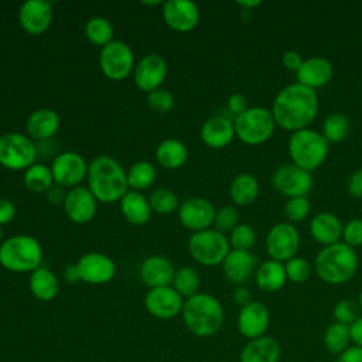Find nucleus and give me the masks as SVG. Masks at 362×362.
I'll list each match as a JSON object with an SVG mask.
<instances>
[{
  "label": "nucleus",
  "mask_w": 362,
  "mask_h": 362,
  "mask_svg": "<svg viewBox=\"0 0 362 362\" xmlns=\"http://www.w3.org/2000/svg\"><path fill=\"white\" fill-rule=\"evenodd\" d=\"M272 113L281 129L291 132L307 129L318 113L317 92L298 82L290 83L276 95Z\"/></svg>",
  "instance_id": "nucleus-1"
},
{
  "label": "nucleus",
  "mask_w": 362,
  "mask_h": 362,
  "mask_svg": "<svg viewBox=\"0 0 362 362\" xmlns=\"http://www.w3.org/2000/svg\"><path fill=\"white\" fill-rule=\"evenodd\" d=\"M88 188L98 202L112 204L129 191L126 170L110 156H98L88 168Z\"/></svg>",
  "instance_id": "nucleus-2"
},
{
  "label": "nucleus",
  "mask_w": 362,
  "mask_h": 362,
  "mask_svg": "<svg viewBox=\"0 0 362 362\" xmlns=\"http://www.w3.org/2000/svg\"><path fill=\"white\" fill-rule=\"evenodd\" d=\"M181 317L187 329L201 338L215 335L223 324L221 301L208 293H198L184 301Z\"/></svg>",
  "instance_id": "nucleus-3"
},
{
  "label": "nucleus",
  "mask_w": 362,
  "mask_h": 362,
  "mask_svg": "<svg viewBox=\"0 0 362 362\" xmlns=\"http://www.w3.org/2000/svg\"><path fill=\"white\" fill-rule=\"evenodd\" d=\"M358 255L354 247L338 242L321 249L314 267L318 277L328 284H342L354 277L358 270Z\"/></svg>",
  "instance_id": "nucleus-4"
},
{
  "label": "nucleus",
  "mask_w": 362,
  "mask_h": 362,
  "mask_svg": "<svg viewBox=\"0 0 362 362\" xmlns=\"http://www.w3.org/2000/svg\"><path fill=\"white\" fill-rule=\"evenodd\" d=\"M42 247L31 235H13L0 245V264L8 272L27 273L41 266Z\"/></svg>",
  "instance_id": "nucleus-5"
},
{
  "label": "nucleus",
  "mask_w": 362,
  "mask_h": 362,
  "mask_svg": "<svg viewBox=\"0 0 362 362\" xmlns=\"http://www.w3.org/2000/svg\"><path fill=\"white\" fill-rule=\"evenodd\" d=\"M328 150V140L321 133L308 127L293 132L288 139V154L293 164L310 173L324 163Z\"/></svg>",
  "instance_id": "nucleus-6"
},
{
  "label": "nucleus",
  "mask_w": 362,
  "mask_h": 362,
  "mask_svg": "<svg viewBox=\"0 0 362 362\" xmlns=\"http://www.w3.org/2000/svg\"><path fill=\"white\" fill-rule=\"evenodd\" d=\"M233 127L235 134L240 141L256 146L270 139L274 132L276 122L273 113L269 109L253 106L235 117Z\"/></svg>",
  "instance_id": "nucleus-7"
},
{
  "label": "nucleus",
  "mask_w": 362,
  "mask_h": 362,
  "mask_svg": "<svg viewBox=\"0 0 362 362\" xmlns=\"http://www.w3.org/2000/svg\"><path fill=\"white\" fill-rule=\"evenodd\" d=\"M188 252L191 257L202 266L222 264L230 252L229 239L216 229L194 232L188 239Z\"/></svg>",
  "instance_id": "nucleus-8"
},
{
  "label": "nucleus",
  "mask_w": 362,
  "mask_h": 362,
  "mask_svg": "<svg viewBox=\"0 0 362 362\" xmlns=\"http://www.w3.org/2000/svg\"><path fill=\"white\" fill-rule=\"evenodd\" d=\"M35 143L25 134L8 132L0 136V164L13 171L27 170L35 163Z\"/></svg>",
  "instance_id": "nucleus-9"
},
{
  "label": "nucleus",
  "mask_w": 362,
  "mask_h": 362,
  "mask_svg": "<svg viewBox=\"0 0 362 362\" xmlns=\"http://www.w3.org/2000/svg\"><path fill=\"white\" fill-rule=\"evenodd\" d=\"M134 54L124 41L113 40L103 47L99 54V66L102 74L110 81H123L134 69Z\"/></svg>",
  "instance_id": "nucleus-10"
},
{
  "label": "nucleus",
  "mask_w": 362,
  "mask_h": 362,
  "mask_svg": "<svg viewBox=\"0 0 362 362\" xmlns=\"http://www.w3.org/2000/svg\"><path fill=\"white\" fill-rule=\"evenodd\" d=\"M272 184L274 189L284 197H307L313 188V175L310 171L293 163L284 164L273 173Z\"/></svg>",
  "instance_id": "nucleus-11"
},
{
  "label": "nucleus",
  "mask_w": 362,
  "mask_h": 362,
  "mask_svg": "<svg viewBox=\"0 0 362 362\" xmlns=\"http://www.w3.org/2000/svg\"><path fill=\"white\" fill-rule=\"evenodd\" d=\"M89 164L85 158L75 151H62L51 163V173L54 182L65 188H74L88 175Z\"/></svg>",
  "instance_id": "nucleus-12"
},
{
  "label": "nucleus",
  "mask_w": 362,
  "mask_h": 362,
  "mask_svg": "<svg viewBox=\"0 0 362 362\" xmlns=\"http://www.w3.org/2000/svg\"><path fill=\"white\" fill-rule=\"evenodd\" d=\"M300 245V233L290 222H279L266 236V250L272 260L287 262L296 256Z\"/></svg>",
  "instance_id": "nucleus-13"
},
{
  "label": "nucleus",
  "mask_w": 362,
  "mask_h": 362,
  "mask_svg": "<svg viewBox=\"0 0 362 362\" xmlns=\"http://www.w3.org/2000/svg\"><path fill=\"white\" fill-rule=\"evenodd\" d=\"M215 206L211 201L199 197L184 199L178 206V219L181 225L194 232L209 229L215 219Z\"/></svg>",
  "instance_id": "nucleus-14"
},
{
  "label": "nucleus",
  "mask_w": 362,
  "mask_h": 362,
  "mask_svg": "<svg viewBox=\"0 0 362 362\" xmlns=\"http://www.w3.org/2000/svg\"><path fill=\"white\" fill-rule=\"evenodd\" d=\"M184 301L173 286H165L150 288L144 297V307L150 315L160 320H170L181 314Z\"/></svg>",
  "instance_id": "nucleus-15"
},
{
  "label": "nucleus",
  "mask_w": 362,
  "mask_h": 362,
  "mask_svg": "<svg viewBox=\"0 0 362 362\" xmlns=\"http://www.w3.org/2000/svg\"><path fill=\"white\" fill-rule=\"evenodd\" d=\"M167 62L161 55L147 54L134 65L133 79L140 90L150 93L161 88L167 78Z\"/></svg>",
  "instance_id": "nucleus-16"
},
{
  "label": "nucleus",
  "mask_w": 362,
  "mask_h": 362,
  "mask_svg": "<svg viewBox=\"0 0 362 362\" xmlns=\"http://www.w3.org/2000/svg\"><path fill=\"white\" fill-rule=\"evenodd\" d=\"M81 280L88 284L109 283L116 274V263L107 255L99 252H88L76 262Z\"/></svg>",
  "instance_id": "nucleus-17"
},
{
  "label": "nucleus",
  "mask_w": 362,
  "mask_h": 362,
  "mask_svg": "<svg viewBox=\"0 0 362 362\" xmlns=\"http://www.w3.org/2000/svg\"><path fill=\"white\" fill-rule=\"evenodd\" d=\"M164 23L174 31L188 33L199 23V7L191 0H168L163 4Z\"/></svg>",
  "instance_id": "nucleus-18"
},
{
  "label": "nucleus",
  "mask_w": 362,
  "mask_h": 362,
  "mask_svg": "<svg viewBox=\"0 0 362 362\" xmlns=\"http://www.w3.org/2000/svg\"><path fill=\"white\" fill-rule=\"evenodd\" d=\"M52 6L47 0H27L18 10L21 28L30 35L44 34L52 23Z\"/></svg>",
  "instance_id": "nucleus-19"
},
{
  "label": "nucleus",
  "mask_w": 362,
  "mask_h": 362,
  "mask_svg": "<svg viewBox=\"0 0 362 362\" xmlns=\"http://www.w3.org/2000/svg\"><path fill=\"white\" fill-rule=\"evenodd\" d=\"M98 209V199L88 187H74L68 189L64 211L74 223H86L93 219Z\"/></svg>",
  "instance_id": "nucleus-20"
},
{
  "label": "nucleus",
  "mask_w": 362,
  "mask_h": 362,
  "mask_svg": "<svg viewBox=\"0 0 362 362\" xmlns=\"http://www.w3.org/2000/svg\"><path fill=\"white\" fill-rule=\"evenodd\" d=\"M269 325H270L269 308L260 301L253 300L247 305L242 307L238 314V329L247 339L263 337Z\"/></svg>",
  "instance_id": "nucleus-21"
},
{
  "label": "nucleus",
  "mask_w": 362,
  "mask_h": 362,
  "mask_svg": "<svg viewBox=\"0 0 362 362\" xmlns=\"http://www.w3.org/2000/svg\"><path fill=\"white\" fill-rule=\"evenodd\" d=\"M174 273L173 262L161 255L146 257L139 267V276L148 288L171 286Z\"/></svg>",
  "instance_id": "nucleus-22"
},
{
  "label": "nucleus",
  "mask_w": 362,
  "mask_h": 362,
  "mask_svg": "<svg viewBox=\"0 0 362 362\" xmlns=\"http://www.w3.org/2000/svg\"><path fill=\"white\" fill-rule=\"evenodd\" d=\"M61 126L59 115L49 107H41L35 109L30 113L25 122V130L27 136L31 140L44 141L51 140L58 133Z\"/></svg>",
  "instance_id": "nucleus-23"
},
{
  "label": "nucleus",
  "mask_w": 362,
  "mask_h": 362,
  "mask_svg": "<svg viewBox=\"0 0 362 362\" xmlns=\"http://www.w3.org/2000/svg\"><path fill=\"white\" fill-rule=\"evenodd\" d=\"M256 257L250 252L233 250L222 262V272L228 281L242 286L256 272Z\"/></svg>",
  "instance_id": "nucleus-24"
},
{
  "label": "nucleus",
  "mask_w": 362,
  "mask_h": 362,
  "mask_svg": "<svg viewBox=\"0 0 362 362\" xmlns=\"http://www.w3.org/2000/svg\"><path fill=\"white\" fill-rule=\"evenodd\" d=\"M334 68L332 64L324 57H310L304 59L300 69L296 72L298 83L308 86L315 90V88L324 86L332 78Z\"/></svg>",
  "instance_id": "nucleus-25"
},
{
  "label": "nucleus",
  "mask_w": 362,
  "mask_h": 362,
  "mask_svg": "<svg viewBox=\"0 0 362 362\" xmlns=\"http://www.w3.org/2000/svg\"><path fill=\"white\" fill-rule=\"evenodd\" d=\"M233 122L225 116H212L201 126V140L211 148H223L235 137Z\"/></svg>",
  "instance_id": "nucleus-26"
},
{
  "label": "nucleus",
  "mask_w": 362,
  "mask_h": 362,
  "mask_svg": "<svg viewBox=\"0 0 362 362\" xmlns=\"http://www.w3.org/2000/svg\"><path fill=\"white\" fill-rule=\"evenodd\" d=\"M281 348L277 339L269 335L249 339L240 351V362H279Z\"/></svg>",
  "instance_id": "nucleus-27"
},
{
  "label": "nucleus",
  "mask_w": 362,
  "mask_h": 362,
  "mask_svg": "<svg viewBox=\"0 0 362 362\" xmlns=\"http://www.w3.org/2000/svg\"><path fill=\"white\" fill-rule=\"evenodd\" d=\"M344 225L339 218L331 212H320L310 222V233L313 239L325 246L339 242Z\"/></svg>",
  "instance_id": "nucleus-28"
},
{
  "label": "nucleus",
  "mask_w": 362,
  "mask_h": 362,
  "mask_svg": "<svg viewBox=\"0 0 362 362\" xmlns=\"http://www.w3.org/2000/svg\"><path fill=\"white\" fill-rule=\"evenodd\" d=\"M119 202L122 215L129 223L134 226H143L148 222L153 211L148 198H146L140 191L129 189Z\"/></svg>",
  "instance_id": "nucleus-29"
},
{
  "label": "nucleus",
  "mask_w": 362,
  "mask_h": 362,
  "mask_svg": "<svg viewBox=\"0 0 362 362\" xmlns=\"http://www.w3.org/2000/svg\"><path fill=\"white\" fill-rule=\"evenodd\" d=\"M28 288L31 294L40 301H51L59 291L58 277L47 267L40 266L30 273Z\"/></svg>",
  "instance_id": "nucleus-30"
},
{
  "label": "nucleus",
  "mask_w": 362,
  "mask_h": 362,
  "mask_svg": "<svg viewBox=\"0 0 362 362\" xmlns=\"http://www.w3.org/2000/svg\"><path fill=\"white\" fill-rule=\"evenodd\" d=\"M286 280L287 274L281 262L266 260L260 263L255 272L256 286L266 293L279 291L286 284Z\"/></svg>",
  "instance_id": "nucleus-31"
},
{
  "label": "nucleus",
  "mask_w": 362,
  "mask_h": 362,
  "mask_svg": "<svg viewBox=\"0 0 362 362\" xmlns=\"http://www.w3.org/2000/svg\"><path fill=\"white\" fill-rule=\"evenodd\" d=\"M187 146L177 139H165L156 148V160L165 170H177L187 163Z\"/></svg>",
  "instance_id": "nucleus-32"
},
{
  "label": "nucleus",
  "mask_w": 362,
  "mask_h": 362,
  "mask_svg": "<svg viewBox=\"0 0 362 362\" xmlns=\"http://www.w3.org/2000/svg\"><path fill=\"white\" fill-rule=\"evenodd\" d=\"M229 195L236 205H250L259 195V181L255 175L242 173L232 180L229 187Z\"/></svg>",
  "instance_id": "nucleus-33"
},
{
  "label": "nucleus",
  "mask_w": 362,
  "mask_h": 362,
  "mask_svg": "<svg viewBox=\"0 0 362 362\" xmlns=\"http://www.w3.org/2000/svg\"><path fill=\"white\" fill-rule=\"evenodd\" d=\"M324 346L332 355H341L351 346V332L349 327L341 322H331L324 331Z\"/></svg>",
  "instance_id": "nucleus-34"
},
{
  "label": "nucleus",
  "mask_w": 362,
  "mask_h": 362,
  "mask_svg": "<svg viewBox=\"0 0 362 362\" xmlns=\"http://www.w3.org/2000/svg\"><path fill=\"white\" fill-rule=\"evenodd\" d=\"M24 185L35 194L47 192L55 182L51 173V167L44 163H34L30 165L23 175Z\"/></svg>",
  "instance_id": "nucleus-35"
},
{
  "label": "nucleus",
  "mask_w": 362,
  "mask_h": 362,
  "mask_svg": "<svg viewBox=\"0 0 362 362\" xmlns=\"http://www.w3.org/2000/svg\"><path fill=\"white\" fill-rule=\"evenodd\" d=\"M115 28L112 23L105 17H92L85 24V37L86 40L96 47H106L113 41Z\"/></svg>",
  "instance_id": "nucleus-36"
},
{
  "label": "nucleus",
  "mask_w": 362,
  "mask_h": 362,
  "mask_svg": "<svg viewBox=\"0 0 362 362\" xmlns=\"http://www.w3.org/2000/svg\"><path fill=\"white\" fill-rule=\"evenodd\" d=\"M171 286L182 298L187 300L199 293L198 290L201 286V276L194 267L182 266L175 270Z\"/></svg>",
  "instance_id": "nucleus-37"
},
{
  "label": "nucleus",
  "mask_w": 362,
  "mask_h": 362,
  "mask_svg": "<svg viewBox=\"0 0 362 362\" xmlns=\"http://www.w3.org/2000/svg\"><path fill=\"white\" fill-rule=\"evenodd\" d=\"M127 184L133 191H141L153 185L156 180V168L147 160L136 161L127 171Z\"/></svg>",
  "instance_id": "nucleus-38"
},
{
  "label": "nucleus",
  "mask_w": 362,
  "mask_h": 362,
  "mask_svg": "<svg viewBox=\"0 0 362 362\" xmlns=\"http://www.w3.org/2000/svg\"><path fill=\"white\" fill-rule=\"evenodd\" d=\"M351 130V122L344 113H332L322 123V136L328 143H337L344 140Z\"/></svg>",
  "instance_id": "nucleus-39"
},
{
  "label": "nucleus",
  "mask_w": 362,
  "mask_h": 362,
  "mask_svg": "<svg viewBox=\"0 0 362 362\" xmlns=\"http://www.w3.org/2000/svg\"><path fill=\"white\" fill-rule=\"evenodd\" d=\"M148 202H150L151 211L158 215H170L178 211V206H180L178 197L168 188L154 189L148 197Z\"/></svg>",
  "instance_id": "nucleus-40"
},
{
  "label": "nucleus",
  "mask_w": 362,
  "mask_h": 362,
  "mask_svg": "<svg viewBox=\"0 0 362 362\" xmlns=\"http://www.w3.org/2000/svg\"><path fill=\"white\" fill-rule=\"evenodd\" d=\"M256 243V232L247 223H238V226L230 232L229 245L233 250L250 252Z\"/></svg>",
  "instance_id": "nucleus-41"
},
{
  "label": "nucleus",
  "mask_w": 362,
  "mask_h": 362,
  "mask_svg": "<svg viewBox=\"0 0 362 362\" xmlns=\"http://www.w3.org/2000/svg\"><path fill=\"white\" fill-rule=\"evenodd\" d=\"M332 314H334V318L337 322H341V324H345L349 327L361 317V307L356 301L344 298L335 304Z\"/></svg>",
  "instance_id": "nucleus-42"
},
{
  "label": "nucleus",
  "mask_w": 362,
  "mask_h": 362,
  "mask_svg": "<svg viewBox=\"0 0 362 362\" xmlns=\"http://www.w3.org/2000/svg\"><path fill=\"white\" fill-rule=\"evenodd\" d=\"M287 279L294 283H305L311 276V264L300 256H294L284 263Z\"/></svg>",
  "instance_id": "nucleus-43"
},
{
  "label": "nucleus",
  "mask_w": 362,
  "mask_h": 362,
  "mask_svg": "<svg viewBox=\"0 0 362 362\" xmlns=\"http://www.w3.org/2000/svg\"><path fill=\"white\" fill-rule=\"evenodd\" d=\"M147 103L153 112L158 115H165L174 107L175 100H174V95L170 90L164 88H158L147 93Z\"/></svg>",
  "instance_id": "nucleus-44"
},
{
  "label": "nucleus",
  "mask_w": 362,
  "mask_h": 362,
  "mask_svg": "<svg viewBox=\"0 0 362 362\" xmlns=\"http://www.w3.org/2000/svg\"><path fill=\"white\" fill-rule=\"evenodd\" d=\"M238 219H239L238 209L232 205H226L216 211L214 225L216 230L226 233V232H232L238 226Z\"/></svg>",
  "instance_id": "nucleus-45"
},
{
  "label": "nucleus",
  "mask_w": 362,
  "mask_h": 362,
  "mask_svg": "<svg viewBox=\"0 0 362 362\" xmlns=\"http://www.w3.org/2000/svg\"><path fill=\"white\" fill-rule=\"evenodd\" d=\"M310 201L307 197L288 198L284 205V215L290 222H300L310 214Z\"/></svg>",
  "instance_id": "nucleus-46"
},
{
  "label": "nucleus",
  "mask_w": 362,
  "mask_h": 362,
  "mask_svg": "<svg viewBox=\"0 0 362 362\" xmlns=\"http://www.w3.org/2000/svg\"><path fill=\"white\" fill-rule=\"evenodd\" d=\"M342 238H344V243H346L351 247L362 246V219L355 218L348 221L344 225Z\"/></svg>",
  "instance_id": "nucleus-47"
},
{
  "label": "nucleus",
  "mask_w": 362,
  "mask_h": 362,
  "mask_svg": "<svg viewBox=\"0 0 362 362\" xmlns=\"http://www.w3.org/2000/svg\"><path fill=\"white\" fill-rule=\"evenodd\" d=\"M226 106L229 113H232L235 117L243 113L246 109H249L247 100L242 93H232L226 100Z\"/></svg>",
  "instance_id": "nucleus-48"
},
{
  "label": "nucleus",
  "mask_w": 362,
  "mask_h": 362,
  "mask_svg": "<svg viewBox=\"0 0 362 362\" xmlns=\"http://www.w3.org/2000/svg\"><path fill=\"white\" fill-rule=\"evenodd\" d=\"M281 62H283L284 68H287L288 71H294V72H297V71L300 69V66L303 65L304 59H303L301 54H298L297 51L290 49V51H286V52L283 54V57H281Z\"/></svg>",
  "instance_id": "nucleus-49"
},
{
  "label": "nucleus",
  "mask_w": 362,
  "mask_h": 362,
  "mask_svg": "<svg viewBox=\"0 0 362 362\" xmlns=\"http://www.w3.org/2000/svg\"><path fill=\"white\" fill-rule=\"evenodd\" d=\"M16 216V205L7 198H0V226L11 222Z\"/></svg>",
  "instance_id": "nucleus-50"
},
{
  "label": "nucleus",
  "mask_w": 362,
  "mask_h": 362,
  "mask_svg": "<svg viewBox=\"0 0 362 362\" xmlns=\"http://www.w3.org/2000/svg\"><path fill=\"white\" fill-rule=\"evenodd\" d=\"M66 194H68V191L65 189V187L58 185V184H54V185L45 192L48 202L52 204V205H64L65 198H66Z\"/></svg>",
  "instance_id": "nucleus-51"
},
{
  "label": "nucleus",
  "mask_w": 362,
  "mask_h": 362,
  "mask_svg": "<svg viewBox=\"0 0 362 362\" xmlns=\"http://www.w3.org/2000/svg\"><path fill=\"white\" fill-rule=\"evenodd\" d=\"M232 298H233V303L236 305H239L240 308L253 301L252 291L247 287H245V286H236L233 288V291H232Z\"/></svg>",
  "instance_id": "nucleus-52"
},
{
  "label": "nucleus",
  "mask_w": 362,
  "mask_h": 362,
  "mask_svg": "<svg viewBox=\"0 0 362 362\" xmlns=\"http://www.w3.org/2000/svg\"><path fill=\"white\" fill-rule=\"evenodd\" d=\"M348 192L354 197L362 198V168H358L348 180Z\"/></svg>",
  "instance_id": "nucleus-53"
},
{
  "label": "nucleus",
  "mask_w": 362,
  "mask_h": 362,
  "mask_svg": "<svg viewBox=\"0 0 362 362\" xmlns=\"http://www.w3.org/2000/svg\"><path fill=\"white\" fill-rule=\"evenodd\" d=\"M337 362H362V348L351 345L346 351L337 356Z\"/></svg>",
  "instance_id": "nucleus-54"
},
{
  "label": "nucleus",
  "mask_w": 362,
  "mask_h": 362,
  "mask_svg": "<svg viewBox=\"0 0 362 362\" xmlns=\"http://www.w3.org/2000/svg\"><path fill=\"white\" fill-rule=\"evenodd\" d=\"M349 332L352 344L362 348V315L354 324L349 325Z\"/></svg>",
  "instance_id": "nucleus-55"
},
{
  "label": "nucleus",
  "mask_w": 362,
  "mask_h": 362,
  "mask_svg": "<svg viewBox=\"0 0 362 362\" xmlns=\"http://www.w3.org/2000/svg\"><path fill=\"white\" fill-rule=\"evenodd\" d=\"M64 279H65L66 283H71V284L78 283V281H82L76 263H75V264H68V266L64 269Z\"/></svg>",
  "instance_id": "nucleus-56"
},
{
  "label": "nucleus",
  "mask_w": 362,
  "mask_h": 362,
  "mask_svg": "<svg viewBox=\"0 0 362 362\" xmlns=\"http://www.w3.org/2000/svg\"><path fill=\"white\" fill-rule=\"evenodd\" d=\"M239 6H242V7H245V8H253V7H256V6H259L260 4V0H238L236 1Z\"/></svg>",
  "instance_id": "nucleus-57"
},
{
  "label": "nucleus",
  "mask_w": 362,
  "mask_h": 362,
  "mask_svg": "<svg viewBox=\"0 0 362 362\" xmlns=\"http://www.w3.org/2000/svg\"><path fill=\"white\" fill-rule=\"evenodd\" d=\"M358 304H359V307H361V311H362V291L359 293V298H358Z\"/></svg>",
  "instance_id": "nucleus-58"
},
{
  "label": "nucleus",
  "mask_w": 362,
  "mask_h": 362,
  "mask_svg": "<svg viewBox=\"0 0 362 362\" xmlns=\"http://www.w3.org/2000/svg\"><path fill=\"white\" fill-rule=\"evenodd\" d=\"M3 243V230H1V226H0V245Z\"/></svg>",
  "instance_id": "nucleus-59"
}]
</instances>
